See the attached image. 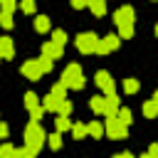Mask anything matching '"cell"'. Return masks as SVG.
I'll list each match as a JSON object with an SVG mask.
<instances>
[{
	"label": "cell",
	"instance_id": "6da1fadb",
	"mask_svg": "<svg viewBox=\"0 0 158 158\" xmlns=\"http://www.w3.org/2000/svg\"><path fill=\"white\" fill-rule=\"evenodd\" d=\"M44 141H47V133H44L42 123L40 121H30L27 128H25V148H17V156L15 158H22V156L32 158V156H37L40 148L44 146Z\"/></svg>",
	"mask_w": 158,
	"mask_h": 158
},
{
	"label": "cell",
	"instance_id": "7a4b0ae2",
	"mask_svg": "<svg viewBox=\"0 0 158 158\" xmlns=\"http://www.w3.org/2000/svg\"><path fill=\"white\" fill-rule=\"evenodd\" d=\"M114 22L118 25V37L121 40H128L133 35V7L131 5H123L114 12Z\"/></svg>",
	"mask_w": 158,
	"mask_h": 158
},
{
	"label": "cell",
	"instance_id": "3957f363",
	"mask_svg": "<svg viewBox=\"0 0 158 158\" xmlns=\"http://www.w3.org/2000/svg\"><path fill=\"white\" fill-rule=\"evenodd\" d=\"M67 89H81L84 86V74H81V67L79 64H67V69L62 72V79H59Z\"/></svg>",
	"mask_w": 158,
	"mask_h": 158
},
{
	"label": "cell",
	"instance_id": "277c9868",
	"mask_svg": "<svg viewBox=\"0 0 158 158\" xmlns=\"http://www.w3.org/2000/svg\"><path fill=\"white\" fill-rule=\"evenodd\" d=\"M106 136L109 138H116V141H121V138H128V126L118 118V116H106Z\"/></svg>",
	"mask_w": 158,
	"mask_h": 158
},
{
	"label": "cell",
	"instance_id": "5b68a950",
	"mask_svg": "<svg viewBox=\"0 0 158 158\" xmlns=\"http://www.w3.org/2000/svg\"><path fill=\"white\" fill-rule=\"evenodd\" d=\"M96 47H99V37H96L94 32H81V35L77 37V49H79V52L91 54V52H96Z\"/></svg>",
	"mask_w": 158,
	"mask_h": 158
},
{
	"label": "cell",
	"instance_id": "8992f818",
	"mask_svg": "<svg viewBox=\"0 0 158 158\" xmlns=\"http://www.w3.org/2000/svg\"><path fill=\"white\" fill-rule=\"evenodd\" d=\"M94 81H96V86H99L104 94H114V91H116V84H114V79H111L109 72H96Z\"/></svg>",
	"mask_w": 158,
	"mask_h": 158
},
{
	"label": "cell",
	"instance_id": "52a82bcc",
	"mask_svg": "<svg viewBox=\"0 0 158 158\" xmlns=\"http://www.w3.org/2000/svg\"><path fill=\"white\" fill-rule=\"evenodd\" d=\"M118 42H121V37H118V35H106L104 40H99L96 54H109V52H114V49L118 47Z\"/></svg>",
	"mask_w": 158,
	"mask_h": 158
},
{
	"label": "cell",
	"instance_id": "ba28073f",
	"mask_svg": "<svg viewBox=\"0 0 158 158\" xmlns=\"http://www.w3.org/2000/svg\"><path fill=\"white\" fill-rule=\"evenodd\" d=\"M20 72H22V74H25V77H27V79H32V81H40V77H42V74H44V72H42V67H40V62H37V59H30V62H25V64H22V69H20Z\"/></svg>",
	"mask_w": 158,
	"mask_h": 158
},
{
	"label": "cell",
	"instance_id": "9c48e42d",
	"mask_svg": "<svg viewBox=\"0 0 158 158\" xmlns=\"http://www.w3.org/2000/svg\"><path fill=\"white\" fill-rule=\"evenodd\" d=\"M62 52H64V47H62V44H57L54 40H49V42H44V44H42V54H44V57H49V59H59V57H62Z\"/></svg>",
	"mask_w": 158,
	"mask_h": 158
},
{
	"label": "cell",
	"instance_id": "30bf717a",
	"mask_svg": "<svg viewBox=\"0 0 158 158\" xmlns=\"http://www.w3.org/2000/svg\"><path fill=\"white\" fill-rule=\"evenodd\" d=\"M62 101H64V99H59V96H54V94L49 91V94L44 96V101H42V106H44L47 111H52V114H57V111H59V104H62Z\"/></svg>",
	"mask_w": 158,
	"mask_h": 158
},
{
	"label": "cell",
	"instance_id": "8fae6325",
	"mask_svg": "<svg viewBox=\"0 0 158 158\" xmlns=\"http://www.w3.org/2000/svg\"><path fill=\"white\" fill-rule=\"evenodd\" d=\"M12 54H15L12 40H10V37H0V57H2V59H12Z\"/></svg>",
	"mask_w": 158,
	"mask_h": 158
},
{
	"label": "cell",
	"instance_id": "7c38bea8",
	"mask_svg": "<svg viewBox=\"0 0 158 158\" xmlns=\"http://www.w3.org/2000/svg\"><path fill=\"white\" fill-rule=\"evenodd\" d=\"M89 106H91V111H94V114L104 116V114H106V96H91Z\"/></svg>",
	"mask_w": 158,
	"mask_h": 158
},
{
	"label": "cell",
	"instance_id": "4fadbf2b",
	"mask_svg": "<svg viewBox=\"0 0 158 158\" xmlns=\"http://www.w3.org/2000/svg\"><path fill=\"white\" fill-rule=\"evenodd\" d=\"M118 109H121L118 106V96L116 94H106V114L104 116H116Z\"/></svg>",
	"mask_w": 158,
	"mask_h": 158
},
{
	"label": "cell",
	"instance_id": "5bb4252c",
	"mask_svg": "<svg viewBox=\"0 0 158 158\" xmlns=\"http://www.w3.org/2000/svg\"><path fill=\"white\" fill-rule=\"evenodd\" d=\"M54 126H57V131H72V121H69V116H64V114H57V118H54Z\"/></svg>",
	"mask_w": 158,
	"mask_h": 158
},
{
	"label": "cell",
	"instance_id": "9a60e30c",
	"mask_svg": "<svg viewBox=\"0 0 158 158\" xmlns=\"http://www.w3.org/2000/svg\"><path fill=\"white\" fill-rule=\"evenodd\" d=\"M89 126V136H94V138H101L104 133H106V126L101 123V121H91V123H86Z\"/></svg>",
	"mask_w": 158,
	"mask_h": 158
},
{
	"label": "cell",
	"instance_id": "2e32d148",
	"mask_svg": "<svg viewBox=\"0 0 158 158\" xmlns=\"http://www.w3.org/2000/svg\"><path fill=\"white\" fill-rule=\"evenodd\" d=\"M89 10H91L96 17H104V15H106V0H91V2H89Z\"/></svg>",
	"mask_w": 158,
	"mask_h": 158
},
{
	"label": "cell",
	"instance_id": "e0dca14e",
	"mask_svg": "<svg viewBox=\"0 0 158 158\" xmlns=\"http://www.w3.org/2000/svg\"><path fill=\"white\" fill-rule=\"evenodd\" d=\"M72 136L79 141V138H86L89 136V126L86 123H72Z\"/></svg>",
	"mask_w": 158,
	"mask_h": 158
},
{
	"label": "cell",
	"instance_id": "ac0fdd59",
	"mask_svg": "<svg viewBox=\"0 0 158 158\" xmlns=\"http://www.w3.org/2000/svg\"><path fill=\"white\" fill-rule=\"evenodd\" d=\"M35 30H37V32H47V30H49V17L37 15V17H35Z\"/></svg>",
	"mask_w": 158,
	"mask_h": 158
},
{
	"label": "cell",
	"instance_id": "d6986e66",
	"mask_svg": "<svg viewBox=\"0 0 158 158\" xmlns=\"http://www.w3.org/2000/svg\"><path fill=\"white\" fill-rule=\"evenodd\" d=\"M143 114H146L148 118H156V116H158V104H156L153 99L146 101V104H143Z\"/></svg>",
	"mask_w": 158,
	"mask_h": 158
},
{
	"label": "cell",
	"instance_id": "ffe728a7",
	"mask_svg": "<svg viewBox=\"0 0 158 158\" xmlns=\"http://www.w3.org/2000/svg\"><path fill=\"white\" fill-rule=\"evenodd\" d=\"M47 143H49V148H52V151H59V148H62V131H57V133L47 136Z\"/></svg>",
	"mask_w": 158,
	"mask_h": 158
},
{
	"label": "cell",
	"instance_id": "44dd1931",
	"mask_svg": "<svg viewBox=\"0 0 158 158\" xmlns=\"http://www.w3.org/2000/svg\"><path fill=\"white\" fill-rule=\"evenodd\" d=\"M44 111H47V109H44V106H40V104H37V106H32V109H30V121H42Z\"/></svg>",
	"mask_w": 158,
	"mask_h": 158
},
{
	"label": "cell",
	"instance_id": "7402d4cb",
	"mask_svg": "<svg viewBox=\"0 0 158 158\" xmlns=\"http://www.w3.org/2000/svg\"><path fill=\"white\" fill-rule=\"evenodd\" d=\"M0 25H2L5 30H10V27H12V12H7V10H0Z\"/></svg>",
	"mask_w": 158,
	"mask_h": 158
},
{
	"label": "cell",
	"instance_id": "603a6c76",
	"mask_svg": "<svg viewBox=\"0 0 158 158\" xmlns=\"http://www.w3.org/2000/svg\"><path fill=\"white\" fill-rule=\"evenodd\" d=\"M138 86H141L138 79H126V81H123V91H126V94H136Z\"/></svg>",
	"mask_w": 158,
	"mask_h": 158
},
{
	"label": "cell",
	"instance_id": "cb8c5ba5",
	"mask_svg": "<svg viewBox=\"0 0 158 158\" xmlns=\"http://www.w3.org/2000/svg\"><path fill=\"white\" fill-rule=\"evenodd\" d=\"M52 40L64 47V44H67V32H64V30H52Z\"/></svg>",
	"mask_w": 158,
	"mask_h": 158
},
{
	"label": "cell",
	"instance_id": "d4e9b609",
	"mask_svg": "<svg viewBox=\"0 0 158 158\" xmlns=\"http://www.w3.org/2000/svg\"><path fill=\"white\" fill-rule=\"evenodd\" d=\"M37 104H40V96H37L35 91H27V94H25V106L32 109V106H37Z\"/></svg>",
	"mask_w": 158,
	"mask_h": 158
},
{
	"label": "cell",
	"instance_id": "484cf974",
	"mask_svg": "<svg viewBox=\"0 0 158 158\" xmlns=\"http://www.w3.org/2000/svg\"><path fill=\"white\" fill-rule=\"evenodd\" d=\"M10 156H17V148H15V146H10V143L0 146V158H10Z\"/></svg>",
	"mask_w": 158,
	"mask_h": 158
},
{
	"label": "cell",
	"instance_id": "4316f807",
	"mask_svg": "<svg viewBox=\"0 0 158 158\" xmlns=\"http://www.w3.org/2000/svg\"><path fill=\"white\" fill-rule=\"evenodd\" d=\"M116 116H118L126 126H131V121H133V116H131V111H128V109H118V111H116Z\"/></svg>",
	"mask_w": 158,
	"mask_h": 158
},
{
	"label": "cell",
	"instance_id": "83f0119b",
	"mask_svg": "<svg viewBox=\"0 0 158 158\" xmlns=\"http://www.w3.org/2000/svg\"><path fill=\"white\" fill-rule=\"evenodd\" d=\"M37 62H40V67H42V72H44V74H47V72H52V67H54V64H52V59H49V57H44V54H42Z\"/></svg>",
	"mask_w": 158,
	"mask_h": 158
},
{
	"label": "cell",
	"instance_id": "f1b7e54d",
	"mask_svg": "<svg viewBox=\"0 0 158 158\" xmlns=\"http://www.w3.org/2000/svg\"><path fill=\"white\" fill-rule=\"evenodd\" d=\"M52 94H54V96H59V99H67V86L59 81V84H54V86H52Z\"/></svg>",
	"mask_w": 158,
	"mask_h": 158
},
{
	"label": "cell",
	"instance_id": "f546056e",
	"mask_svg": "<svg viewBox=\"0 0 158 158\" xmlns=\"http://www.w3.org/2000/svg\"><path fill=\"white\" fill-rule=\"evenodd\" d=\"M20 10L27 12V15H32L35 12V0H20Z\"/></svg>",
	"mask_w": 158,
	"mask_h": 158
},
{
	"label": "cell",
	"instance_id": "4dcf8cb0",
	"mask_svg": "<svg viewBox=\"0 0 158 158\" xmlns=\"http://www.w3.org/2000/svg\"><path fill=\"white\" fill-rule=\"evenodd\" d=\"M57 114H64V116H69V114H72V101H67V99H64V101L59 104V111H57Z\"/></svg>",
	"mask_w": 158,
	"mask_h": 158
},
{
	"label": "cell",
	"instance_id": "1f68e13d",
	"mask_svg": "<svg viewBox=\"0 0 158 158\" xmlns=\"http://www.w3.org/2000/svg\"><path fill=\"white\" fill-rule=\"evenodd\" d=\"M17 7V2L15 0H0V10H7V12H12Z\"/></svg>",
	"mask_w": 158,
	"mask_h": 158
},
{
	"label": "cell",
	"instance_id": "d6a6232c",
	"mask_svg": "<svg viewBox=\"0 0 158 158\" xmlns=\"http://www.w3.org/2000/svg\"><path fill=\"white\" fill-rule=\"evenodd\" d=\"M146 158H158V143H153V146L146 151Z\"/></svg>",
	"mask_w": 158,
	"mask_h": 158
},
{
	"label": "cell",
	"instance_id": "836d02e7",
	"mask_svg": "<svg viewBox=\"0 0 158 158\" xmlns=\"http://www.w3.org/2000/svg\"><path fill=\"white\" fill-rule=\"evenodd\" d=\"M72 7H74V10H81V7H89V0H72Z\"/></svg>",
	"mask_w": 158,
	"mask_h": 158
},
{
	"label": "cell",
	"instance_id": "e575fe53",
	"mask_svg": "<svg viewBox=\"0 0 158 158\" xmlns=\"http://www.w3.org/2000/svg\"><path fill=\"white\" fill-rule=\"evenodd\" d=\"M7 136H10V128H7V123H2V121H0V141H2V138H7Z\"/></svg>",
	"mask_w": 158,
	"mask_h": 158
},
{
	"label": "cell",
	"instance_id": "d590c367",
	"mask_svg": "<svg viewBox=\"0 0 158 158\" xmlns=\"http://www.w3.org/2000/svg\"><path fill=\"white\" fill-rule=\"evenodd\" d=\"M153 101H156V104H158V91H156V94H153Z\"/></svg>",
	"mask_w": 158,
	"mask_h": 158
},
{
	"label": "cell",
	"instance_id": "8d00e7d4",
	"mask_svg": "<svg viewBox=\"0 0 158 158\" xmlns=\"http://www.w3.org/2000/svg\"><path fill=\"white\" fill-rule=\"evenodd\" d=\"M156 35H158V25H156Z\"/></svg>",
	"mask_w": 158,
	"mask_h": 158
},
{
	"label": "cell",
	"instance_id": "74e56055",
	"mask_svg": "<svg viewBox=\"0 0 158 158\" xmlns=\"http://www.w3.org/2000/svg\"><path fill=\"white\" fill-rule=\"evenodd\" d=\"M153 2H158V0H153Z\"/></svg>",
	"mask_w": 158,
	"mask_h": 158
},
{
	"label": "cell",
	"instance_id": "f35d334b",
	"mask_svg": "<svg viewBox=\"0 0 158 158\" xmlns=\"http://www.w3.org/2000/svg\"><path fill=\"white\" fill-rule=\"evenodd\" d=\"M0 59H2V57H0Z\"/></svg>",
	"mask_w": 158,
	"mask_h": 158
}]
</instances>
